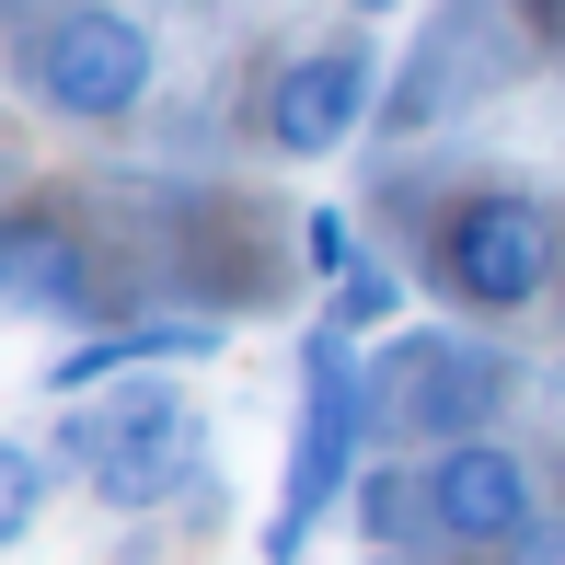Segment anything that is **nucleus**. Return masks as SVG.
Returning a JSON list of instances; mask_svg holds the SVG:
<instances>
[{"mask_svg":"<svg viewBox=\"0 0 565 565\" xmlns=\"http://www.w3.org/2000/svg\"><path fill=\"white\" fill-rule=\"evenodd\" d=\"M484 404H497V370H473V358H427V381H416V416L427 427H461V416H484Z\"/></svg>","mask_w":565,"mask_h":565,"instance_id":"7","label":"nucleus"},{"mask_svg":"<svg viewBox=\"0 0 565 565\" xmlns=\"http://www.w3.org/2000/svg\"><path fill=\"white\" fill-rule=\"evenodd\" d=\"M35 93L58 116H127L150 93V35L127 12H105V0H70L35 35Z\"/></svg>","mask_w":565,"mask_h":565,"instance_id":"1","label":"nucleus"},{"mask_svg":"<svg viewBox=\"0 0 565 565\" xmlns=\"http://www.w3.org/2000/svg\"><path fill=\"white\" fill-rule=\"evenodd\" d=\"M58 231L46 220H23V231H0V289H58Z\"/></svg>","mask_w":565,"mask_h":565,"instance_id":"9","label":"nucleus"},{"mask_svg":"<svg viewBox=\"0 0 565 565\" xmlns=\"http://www.w3.org/2000/svg\"><path fill=\"white\" fill-rule=\"evenodd\" d=\"M358 116H370V46H312V58H289L277 93H266V139L289 150V162L347 150Z\"/></svg>","mask_w":565,"mask_h":565,"instance_id":"4","label":"nucleus"},{"mask_svg":"<svg viewBox=\"0 0 565 565\" xmlns=\"http://www.w3.org/2000/svg\"><path fill=\"white\" fill-rule=\"evenodd\" d=\"M347 416H358V393H347L335 358H323V370H312V450H300V484H289V520H277L266 565H289V554H300V531H312V508L335 497V473H347Z\"/></svg>","mask_w":565,"mask_h":565,"instance_id":"6","label":"nucleus"},{"mask_svg":"<svg viewBox=\"0 0 565 565\" xmlns=\"http://www.w3.org/2000/svg\"><path fill=\"white\" fill-rule=\"evenodd\" d=\"M312 266H323V277H358V243H347L335 209H312Z\"/></svg>","mask_w":565,"mask_h":565,"instance_id":"11","label":"nucleus"},{"mask_svg":"<svg viewBox=\"0 0 565 565\" xmlns=\"http://www.w3.org/2000/svg\"><path fill=\"white\" fill-rule=\"evenodd\" d=\"M439 266H450V289L473 300V312H520V300H543V277H554V231H543L531 196H473V209L450 220Z\"/></svg>","mask_w":565,"mask_h":565,"instance_id":"3","label":"nucleus"},{"mask_svg":"<svg viewBox=\"0 0 565 565\" xmlns=\"http://www.w3.org/2000/svg\"><path fill=\"white\" fill-rule=\"evenodd\" d=\"M520 565H565V520H531L520 531Z\"/></svg>","mask_w":565,"mask_h":565,"instance_id":"12","label":"nucleus"},{"mask_svg":"<svg viewBox=\"0 0 565 565\" xmlns=\"http://www.w3.org/2000/svg\"><path fill=\"white\" fill-rule=\"evenodd\" d=\"M70 450H82V473H93L105 508H162L173 484H185V461H196V416L173 393H139V404H116V416H82Z\"/></svg>","mask_w":565,"mask_h":565,"instance_id":"2","label":"nucleus"},{"mask_svg":"<svg viewBox=\"0 0 565 565\" xmlns=\"http://www.w3.org/2000/svg\"><path fill=\"white\" fill-rule=\"evenodd\" d=\"M427 520H439L450 543H520L531 531V473L497 439H450L427 461Z\"/></svg>","mask_w":565,"mask_h":565,"instance_id":"5","label":"nucleus"},{"mask_svg":"<svg viewBox=\"0 0 565 565\" xmlns=\"http://www.w3.org/2000/svg\"><path fill=\"white\" fill-rule=\"evenodd\" d=\"M35 508H46V461L23 450V439H0V543H23Z\"/></svg>","mask_w":565,"mask_h":565,"instance_id":"8","label":"nucleus"},{"mask_svg":"<svg viewBox=\"0 0 565 565\" xmlns=\"http://www.w3.org/2000/svg\"><path fill=\"white\" fill-rule=\"evenodd\" d=\"M381 312H393V277H381V266L335 277V323H347V335H358V323H381Z\"/></svg>","mask_w":565,"mask_h":565,"instance_id":"10","label":"nucleus"},{"mask_svg":"<svg viewBox=\"0 0 565 565\" xmlns=\"http://www.w3.org/2000/svg\"><path fill=\"white\" fill-rule=\"evenodd\" d=\"M358 12H393V0H358Z\"/></svg>","mask_w":565,"mask_h":565,"instance_id":"13","label":"nucleus"}]
</instances>
